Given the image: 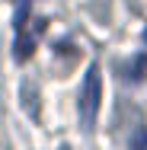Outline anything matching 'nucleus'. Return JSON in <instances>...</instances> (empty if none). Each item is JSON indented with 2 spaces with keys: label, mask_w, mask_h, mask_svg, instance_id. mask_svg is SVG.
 Returning a JSON list of instances; mask_svg holds the SVG:
<instances>
[{
  "label": "nucleus",
  "mask_w": 147,
  "mask_h": 150,
  "mask_svg": "<svg viewBox=\"0 0 147 150\" xmlns=\"http://www.w3.org/2000/svg\"><path fill=\"white\" fill-rule=\"evenodd\" d=\"M131 150H147V131H138V134H134V144H131Z\"/></svg>",
  "instance_id": "7ed1b4c3"
},
{
  "label": "nucleus",
  "mask_w": 147,
  "mask_h": 150,
  "mask_svg": "<svg viewBox=\"0 0 147 150\" xmlns=\"http://www.w3.org/2000/svg\"><path fill=\"white\" fill-rule=\"evenodd\" d=\"M144 42H147V29H144Z\"/></svg>",
  "instance_id": "20e7f679"
},
{
  "label": "nucleus",
  "mask_w": 147,
  "mask_h": 150,
  "mask_svg": "<svg viewBox=\"0 0 147 150\" xmlns=\"http://www.w3.org/2000/svg\"><path fill=\"white\" fill-rule=\"evenodd\" d=\"M29 13H32V0H16V16H13L16 35L26 32V26H29Z\"/></svg>",
  "instance_id": "f03ea898"
},
{
  "label": "nucleus",
  "mask_w": 147,
  "mask_h": 150,
  "mask_svg": "<svg viewBox=\"0 0 147 150\" xmlns=\"http://www.w3.org/2000/svg\"><path fill=\"white\" fill-rule=\"evenodd\" d=\"M99 99H102V83H99V67L89 64L87 77H83V86H80V121L83 128H93L96 112H99Z\"/></svg>",
  "instance_id": "f257e3e1"
}]
</instances>
